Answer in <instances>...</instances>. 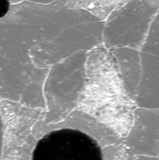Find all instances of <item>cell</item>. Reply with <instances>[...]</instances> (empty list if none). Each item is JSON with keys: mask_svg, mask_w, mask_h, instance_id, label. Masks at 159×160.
Here are the masks:
<instances>
[{"mask_svg": "<svg viewBox=\"0 0 159 160\" xmlns=\"http://www.w3.org/2000/svg\"><path fill=\"white\" fill-rule=\"evenodd\" d=\"M32 160H103L98 142L80 131H53L37 142Z\"/></svg>", "mask_w": 159, "mask_h": 160, "instance_id": "cell-1", "label": "cell"}, {"mask_svg": "<svg viewBox=\"0 0 159 160\" xmlns=\"http://www.w3.org/2000/svg\"><path fill=\"white\" fill-rule=\"evenodd\" d=\"M9 0H0V18L5 17L9 9Z\"/></svg>", "mask_w": 159, "mask_h": 160, "instance_id": "cell-2", "label": "cell"}]
</instances>
